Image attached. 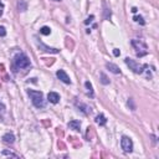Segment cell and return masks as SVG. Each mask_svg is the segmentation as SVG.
Returning a JSON list of instances; mask_svg holds the SVG:
<instances>
[{
    "instance_id": "obj_11",
    "label": "cell",
    "mask_w": 159,
    "mask_h": 159,
    "mask_svg": "<svg viewBox=\"0 0 159 159\" xmlns=\"http://www.w3.org/2000/svg\"><path fill=\"white\" fill-rule=\"evenodd\" d=\"M68 127L71 129H75V131H78L80 127H81V122L80 121H71L70 123H68Z\"/></svg>"
},
{
    "instance_id": "obj_18",
    "label": "cell",
    "mask_w": 159,
    "mask_h": 159,
    "mask_svg": "<svg viewBox=\"0 0 159 159\" xmlns=\"http://www.w3.org/2000/svg\"><path fill=\"white\" fill-rule=\"evenodd\" d=\"M19 8H20L21 11H25V10H26V4L21 1V4H19Z\"/></svg>"
},
{
    "instance_id": "obj_12",
    "label": "cell",
    "mask_w": 159,
    "mask_h": 159,
    "mask_svg": "<svg viewBox=\"0 0 159 159\" xmlns=\"http://www.w3.org/2000/svg\"><path fill=\"white\" fill-rule=\"evenodd\" d=\"M40 34H42V35H50L51 34V29H50L49 26H42L41 29H40Z\"/></svg>"
},
{
    "instance_id": "obj_14",
    "label": "cell",
    "mask_w": 159,
    "mask_h": 159,
    "mask_svg": "<svg viewBox=\"0 0 159 159\" xmlns=\"http://www.w3.org/2000/svg\"><path fill=\"white\" fill-rule=\"evenodd\" d=\"M100 76H101V82H102L103 85H108V84H110V80L107 78V76L104 75L103 72H102V73H101Z\"/></svg>"
},
{
    "instance_id": "obj_4",
    "label": "cell",
    "mask_w": 159,
    "mask_h": 159,
    "mask_svg": "<svg viewBox=\"0 0 159 159\" xmlns=\"http://www.w3.org/2000/svg\"><path fill=\"white\" fill-rule=\"evenodd\" d=\"M121 146H122V149H123L126 153H131V152L133 150V142L129 137H126V136L122 137Z\"/></svg>"
},
{
    "instance_id": "obj_20",
    "label": "cell",
    "mask_w": 159,
    "mask_h": 159,
    "mask_svg": "<svg viewBox=\"0 0 159 159\" xmlns=\"http://www.w3.org/2000/svg\"><path fill=\"white\" fill-rule=\"evenodd\" d=\"M128 106H131V108H132L133 111L136 110V106H134V104H133V100H129V101H128Z\"/></svg>"
},
{
    "instance_id": "obj_10",
    "label": "cell",
    "mask_w": 159,
    "mask_h": 159,
    "mask_svg": "<svg viewBox=\"0 0 159 159\" xmlns=\"http://www.w3.org/2000/svg\"><path fill=\"white\" fill-rule=\"evenodd\" d=\"M96 123L100 124V126H104L107 123V119H106V117H104L103 114H98L96 117Z\"/></svg>"
},
{
    "instance_id": "obj_13",
    "label": "cell",
    "mask_w": 159,
    "mask_h": 159,
    "mask_svg": "<svg viewBox=\"0 0 159 159\" xmlns=\"http://www.w3.org/2000/svg\"><path fill=\"white\" fill-rule=\"evenodd\" d=\"M85 86H86V88H87V93L91 97H93V88H92V85L90 84V82H85Z\"/></svg>"
},
{
    "instance_id": "obj_15",
    "label": "cell",
    "mask_w": 159,
    "mask_h": 159,
    "mask_svg": "<svg viewBox=\"0 0 159 159\" xmlns=\"http://www.w3.org/2000/svg\"><path fill=\"white\" fill-rule=\"evenodd\" d=\"M103 13H104V19H110V17H111V10L108 8H106V5H104Z\"/></svg>"
},
{
    "instance_id": "obj_17",
    "label": "cell",
    "mask_w": 159,
    "mask_h": 159,
    "mask_svg": "<svg viewBox=\"0 0 159 159\" xmlns=\"http://www.w3.org/2000/svg\"><path fill=\"white\" fill-rule=\"evenodd\" d=\"M3 154H4V155H10V157H14V158H17L16 154L11 153V152H8V150H4V152H3Z\"/></svg>"
},
{
    "instance_id": "obj_5",
    "label": "cell",
    "mask_w": 159,
    "mask_h": 159,
    "mask_svg": "<svg viewBox=\"0 0 159 159\" xmlns=\"http://www.w3.org/2000/svg\"><path fill=\"white\" fill-rule=\"evenodd\" d=\"M36 45H37V47L40 50H42V51H45V52H49V53H57L60 51L59 49H53V47H49V46H46L44 45L42 42H39L37 40H36Z\"/></svg>"
},
{
    "instance_id": "obj_21",
    "label": "cell",
    "mask_w": 159,
    "mask_h": 159,
    "mask_svg": "<svg viewBox=\"0 0 159 159\" xmlns=\"http://www.w3.org/2000/svg\"><path fill=\"white\" fill-rule=\"evenodd\" d=\"M113 55H114V56H119V55H121V51H119L118 49H114V50H113Z\"/></svg>"
},
{
    "instance_id": "obj_8",
    "label": "cell",
    "mask_w": 159,
    "mask_h": 159,
    "mask_svg": "<svg viewBox=\"0 0 159 159\" xmlns=\"http://www.w3.org/2000/svg\"><path fill=\"white\" fill-rule=\"evenodd\" d=\"M47 100L51 103H57L60 101V95H59V93H56V92H50L47 95Z\"/></svg>"
},
{
    "instance_id": "obj_1",
    "label": "cell",
    "mask_w": 159,
    "mask_h": 159,
    "mask_svg": "<svg viewBox=\"0 0 159 159\" xmlns=\"http://www.w3.org/2000/svg\"><path fill=\"white\" fill-rule=\"evenodd\" d=\"M27 95L31 97V101H32V104L36 107V108H42L45 107V100H44V95L39 91H32V90H29L27 91Z\"/></svg>"
},
{
    "instance_id": "obj_9",
    "label": "cell",
    "mask_w": 159,
    "mask_h": 159,
    "mask_svg": "<svg viewBox=\"0 0 159 159\" xmlns=\"http://www.w3.org/2000/svg\"><path fill=\"white\" fill-rule=\"evenodd\" d=\"M106 67L110 70L111 72H113V73H116V75H118V73H121V70L118 68V66H116L114 63H111V62H108L107 65H106Z\"/></svg>"
},
{
    "instance_id": "obj_16",
    "label": "cell",
    "mask_w": 159,
    "mask_h": 159,
    "mask_svg": "<svg viewBox=\"0 0 159 159\" xmlns=\"http://www.w3.org/2000/svg\"><path fill=\"white\" fill-rule=\"evenodd\" d=\"M134 20L137 21V23H139L140 25H144V20L142 16H134Z\"/></svg>"
},
{
    "instance_id": "obj_19",
    "label": "cell",
    "mask_w": 159,
    "mask_h": 159,
    "mask_svg": "<svg viewBox=\"0 0 159 159\" xmlns=\"http://www.w3.org/2000/svg\"><path fill=\"white\" fill-rule=\"evenodd\" d=\"M6 35V30L4 26H0V36H5Z\"/></svg>"
},
{
    "instance_id": "obj_22",
    "label": "cell",
    "mask_w": 159,
    "mask_h": 159,
    "mask_svg": "<svg viewBox=\"0 0 159 159\" xmlns=\"http://www.w3.org/2000/svg\"><path fill=\"white\" fill-rule=\"evenodd\" d=\"M92 19H93V16H90L88 19H87V20L85 21V23H86V24H90V23H91V21H92Z\"/></svg>"
},
{
    "instance_id": "obj_2",
    "label": "cell",
    "mask_w": 159,
    "mask_h": 159,
    "mask_svg": "<svg viewBox=\"0 0 159 159\" xmlns=\"http://www.w3.org/2000/svg\"><path fill=\"white\" fill-rule=\"evenodd\" d=\"M14 62H15V66L17 68H26L30 66V60H29V57L25 53H17L15 56Z\"/></svg>"
},
{
    "instance_id": "obj_23",
    "label": "cell",
    "mask_w": 159,
    "mask_h": 159,
    "mask_svg": "<svg viewBox=\"0 0 159 159\" xmlns=\"http://www.w3.org/2000/svg\"><path fill=\"white\" fill-rule=\"evenodd\" d=\"M1 14H3V11H1V10H0V16H1Z\"/></svg>"
},
{
    "instance_id": "obj_25",
    "label": "cell",
    "mask_w": 159,
    "mask_h": 159,
    "mask_svg": "<svg viewBox=\"0 0 159 159\" xmlns=\"http://www.w3.org/2000/svg\"><path fill=\"white\" fill-rule=\"evenodd\" d=\"M55 1H60V0H55Z\"/></svg>"
},
{
    "instance_id": "obj_6",
    "label": "cell",
    "mask_w": 159,
    "mask_h": 159,
    "mask_svg": "<svg viewBox=\"0 0 159 159\" xmlns=\"http://www.w3.org/2000/svg\"><path fill=\"white\" fill-rule=\"evenodd\" d=\"M56 76H57V78L61 80V81L63 82V84H66V85H70L71 84L70 77H68V75L63 70H59V71H57L56 72Z\"/></svg>"
},
{
    "instance_id": "obj_3",
    "label": "cell",
    "mask_w": 159,
    "mask_h": 159,
    "mask_svg": "<svg viewBox=\"0 0 159 159\" xmlns=\"http://www.w3.org/2000/svg\"><path fill=\"white\" fill-rule=\"evenodd\" d=\"M124 61H126V63H127V66H129V68H131L133 72H136V73H142L143 68H146V65H140L138 62H136L134 60L129 59V57H127Z\"/></svg>"
},
{
    "instance_id": "obj_24",
    "label": "cell",
    "mask_w": 159,
    "mask_h": 159,
    "mask_svg": "<svg viewBox=\"0 0 159 159\" xmlns=\"http://www.w3.org/2000/svg\"><path fill=\"white\" fill-rule=\"evenodd\" d=\"M0 6H3V3L1 1H0Z\"/></svg>"
},
{
    "instance_id": "obj_7",
    "label": "cell",
    "mask_w": 159,
    "mask_h": 159,
    "mask_svg": "<svg viewBox=\"0 0 159 159\" xmlns=\"http://www.w3.org/2000/svg\"><path fill=\"white\" fill-rule=\"evenodd\" d=\"M3 140H4V143H6V144H13L15 142V136H14L13 133H6V134H4V137H3Z\"/></svg>"
}]
</instances>
